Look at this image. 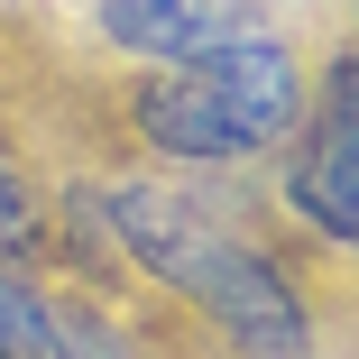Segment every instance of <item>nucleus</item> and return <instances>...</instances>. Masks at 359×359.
<instances>
[{"instance_id": "1", "label": "nucleus", "mask_w": 359, "mask_h": 359, "mask_svg": "<svg viewBox=\"0 0 359 359\" xmlns=\"http://www.w3.org/2000/svg\"><path fill=\"white\" fill-rule=\"evenodd\" d=\"M111 231L148 258L184 304H203L249 359H304L313 350V323L295 304V285H285L258 249H240L222 222H203L184 194H157V184L111 194Z\"/></svg>"}, {"instance_id": "2", "label": "nucleus", "mask_w": 359, "mask_h": 359, "mask_svg": "<svg viewBox=\"0 0 359 359\" xmlns=\"http://www.w3.org/2000/svg\"><path fill=\"white\" fill-rule=\"evenodd\" d=\"M304 129V148L295 166H285V203L304 212V222L323 240H359V65L332 55V74H323V111L295 120Z\"/></svg>"}, {"instance_id": "3", "label": "nucleus", "mask_w": 359, "mask_h": 359, "mask_svg": "<svg viewBox=\"0 0 359 359\" xmlns=\"http://www.w3.org/2000/svg\"><path fill=\"white\" fill-rule=\"evenodd\" d=\"M184 65L231 102V120H240V138H249V157L276 148V138L304 120V65H295V46H276L267 28H231V37H212V46L184 55Z\"/></svg>"}, {"instance_id": "4", "label": "nucleus", "mask_w": 359, "mask_h": 359, "mask_svg": "<svg viewBox=\"0 0 359 359\" xmlns=\"http://www.w3.org/2000/svg\"><path fill=\"white\" fill-rule=\"evenodd\" d=\"M138 129H148V148L184 157V166H222V157H249V138L231 120V102L212 93L194 65H166V74L138 93Z\"/></svg>"}, {"instance_id": "5", "label": "nucleus", "mask_w": 359, "mask_h": 359, "mask_svg": "<svg viewBox=\"0 0 359 359\" xmlns=\"http://www.w3.org/2000/svg\"><path fill=\"white\" fill-rule=\"evenodd\" d=\"M267 19V0H102V37L129 46V55H203L212 37H231V28H258Z\"/></svg>"}, {"instance_id": "6", "label": "nucleus", "mask_w": 359, "mask_h": 359, "mask_svg": "<svg viewBox=\"0 0 359 359\" xmlns=\"http://www.w3.org/2000/svg\"><path fill=\"white\" fill-rule=\"evenodd\" d=\"M0 359H55V313L0 267Z\"/></svg>"}, {"instance_id": "7", "label": "nucleus", "mask_w": 359, "mask_h": 359, "mask_svg": "<svg viewBox=\"0 0 359 359\" xmlns=\"http://www.w3.org/2000/svg\"><path fill=\"white\" fill-rule=\"evenodd\" d=\"M28 249H37V203L10 175V157H0V258H28Z\"/></svg>"}, {"instance_id": "8", "label": "nucleus", "mask_w": 359, "mask_h": 359, "mask_svg": "<svg viewBox=\"0 0 359 359\" xmlns=\"http://www.w3.org/2000/svg\"><path fill=\"white\" fill-rule=\"evenodd\" d=\"M55 359H129L111 332H93V323H55Z\"/></svg>"}]
</instances>
